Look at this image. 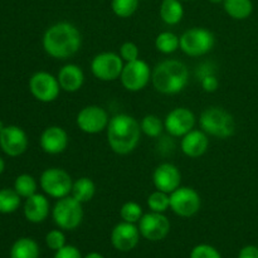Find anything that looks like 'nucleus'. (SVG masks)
I'll return each mask as SVG.
<instances>
[{
    "mask_svg": "<svg viewBox=\"0 0 258 258\" xmlns=\"http://www.w3.org/2000/svg\"><path fill=\"white\" fill-rule=\"evenodd\" d=\"M0 149L12 158L23 155L28 149V136L25 131L19 126H5L0 133Z\"/></svg>",
    "mask_w": 258,
    "mask_h": 258,
    "instance_id": "15",
    "label": "nucleus"
},
{
    "mask_svg": "<svg viewBox=\"0 0 258 258\" xmlns=\"http://www.w3.org/2000/svg\"><path fill=\"white\" fill-rule=\"evenodd\" d=\"M141 133L145 134L149 138H159L161 135L165 127H164V122L160 120V117L156 115H146L144 116L143 120L140 122Z\"/></svg>",
    "mask_w": 258,
    "mask_h": 258,
    "instance_id": "29",
    "label": "nucleus"
},
{
    "mask_svg": "<svg viewBox=\"0 0 258 258\" xmlns=\"http://www.w3.org/2000/svg\"><path fill=\"white\" fill-rule=\"evenodd\" d=\"M181 2H185V0H181Z\"/></svg>",
    "mask_w": 258,
    "mask_h": 258,
    "instance_id": "43",
    "label": "nucleus"
},
{
    "mask_svg": "<svg viewBox=\"0 0 258 258\" xmlns=\"http://www.w3.org/2000/svg\"><path fill=\"white\" fill-rule=\"evenodd\" d=\"M38 184L37 180L34 179V176H32L30 174H20L19 176H17L14 181V189L18 194H19L22 198H29L33 194L37 193Z\"/></svg>",
    "mask_w": 258,
    "mask_h": 258,
    "instance_id": "28",
    "label": "nucleus"
},
{
    "mask_svg": "<svg viewBox=\"0 0 258 258\" xmlns=\"http://www.w3.org/2000/svg\"><path fill=\"white\" fill-rule=\"evenodd\" d=\"M202 207L198 191L190 186H179L170 194V209L181 218L196 216Z\"/></svg>",
    "mask_w": 258,
    "mask_h": 258,
    "instance_id": "9",
    "label": "nucleus"
},
{
    "mask_svg": "<svg viewBox=\"0 0 258 258\" xmlns=\"http://www.w3.org/2000/svg\"><path fill=\"white\" fill-rule=\"evenodd\" d=\"M123 66L120 54L115 52H101L91 60V72L97 80L112 82L120 78Z\"/></svg>",
    "mask_w": 258,
    "mask_h": 258,
    "instance_id": "8",
    "label": "nucleus"
},
{
    "mask_svg": "<svg viewBox=\"0 0 258 258\" xmlns=\"http://www.w3.org/2000/svg\"><path fill=\"white\" fill-rule=\"evenodd\" d=\"M148 207L151 212L156 213H165L170 208V194L164 193L161 190H155L148 197Z\"/></svg>",
    "mask_w": 258,
    "mask_h": 258,
    "instance_id": "30",
    "label": "nucleus"
},
{
    "mask_svg": "<svg viewBox=\"0 0 258 258\" xmlns=\"http://www.w3.org/2000/svg\"><path fill=\"white\" fill-rule=\"evenodd\" d=\"M208 2H211V3H213V4H223V2L224 0H208Z\"/></svg>",
    "mask_w": 258,
    "mask_h": 258,
    "instance_id": "41",
    "label": "nucleus"
},
{
    "mask_svg": "<svg viewBox=\"0 0 258 258\" xmlns=\"http://www.w3.org/2000/svg\"><path fill=\"white\" fill-rule=\"evenodd\" d=\"M57 78L60 88L68 93H75L80 91L85 83V73L82 68L75 63H68L63 66L58 71Z\"/></svg>",
    "mask_w": 258,
    "mask_h": 258,
    "instance_id": "20",
    "label": "nucleus"
},
{
    "mask_svg": "<svg viewBox=\"0 0 258 258\" xmlns=\"http://www.w3.org/2000/svg\"><path fill=\"white\" fill-rule=\"evenodd\" d=\"M50 212L49 201L43 194H33L25 199L24 217L30 223H42L48 218Z\"/></svg>",
    "mask_w": 258,
    "mask_h": 258,
    "instance_id": "21",
    "label": "nucleus"
},
{
    "mask_svg": "<svg viewBox=\"0 0 258 258\" xmlns=\"http://www.w3.org/2000/svg\"><path fill=\"white\" fill-rule=\"evenodd\" d=\"M70 138L67 131L60 126H49L42 133L39 139V145L45 154L58 155L64 153L67 149Z\"/></svg>",
    "mask_w": 258,
    "mask_h": 258,
    "instance_id": "18",
    "label": "nucleus"
},
{
    "mask_svg": "<svg viewBox=\"0 0 258 258\" xmlns=\"http://www.w3.org/2000/svg\"><path fill=\"white\" fill-rule=\"evenodd\" d=\"M140 236V231L136 224L122 221L113 227L111 232V243L117 251L128 252L138 246Z\"/></svg>",
    "mask_w": 258,
    "mask_h": 258,
    "instance_id": "16",
    "label": "nucleus"
},
{
    "mask_svg": "<svg viewBox=\"0 0 258 258\" xmlns=\"http://www.w3.org/2000/svg\"><path fill=\"white\" fill-rule=\"evenodd\" d=\"M199 126L202 130L213 138L226 139L231 138L236 133V121L233 116L222 107H208L201 113Z\"/></svg>",
    "mask_w": 258,
    "mask_h": 258,
    "instance_id": "4",
    "label": "nucleus"
},
{
    "mask_svg": "<svg viewBox=\"0 0 258 258\" xmlns=\"http://www.w3.org/2000/svg\"><path fill=\"white\" fill-rule=\"evenodd\" d=\"M45 244L48 248L53 249V251H58L62 247L66 246V236L60 229H53L49 231L45 236Z\"/></svg>",
    "mask_w": 258,
    "mask_h": 258,
    "instance_id": "33",
    "label": "nucleus"
},
{
    "mask_svg": "<svg viewBox=\"0 0 258 258\" xmlns=\"http://www.w3.org/2000/svg\"><path fill=\"white\" fill-rule=\"evenodd\" d=\"M82 203L76 201L72 196L57 199L52 209V218L58 228L63 231H75L83 221Z\"/></svg>",
    "mask_w": 258,
    "mask_h": 258,
    "instance_id": "5",
    "label": "nucleus"
},
{
    "mask_svg": "<svg viewBox=\"0 0 258 258\" xmlns=\"http://www.w3.org/2000/svg\"><path fill=\"white\" fill-rule=\"evenodd\" d=\"M60 90L58 78L45 71L35 72L29 80L30 93L39 102H53L58 98Z\"/></svg>",
    "mask_w": 258,
    "mask_h": 258,
    "instance_id": "11",
    "label": "nucleus"
},
{
    "mask_svg": "<svg viewBox=\"0 0 258 258\" xmlns=\"http://www.w3.org/2000/svg\"><path fill=\"white\" fill-rule=\"evenodd\" d=\"M85 258H105V257H103L102 254L98 253V252H91V253H88Z\"/></svg>",
    "mask_w": 258,
    "mask_h": 258,
    "instance_id": "39",
    "label": "nucleus"
},
{
    "mask_svg": "<svg viewBox=\"0 0 258 258\" xmlns=\"http://www.w3.org/2000/svg\"><path fill=\"white\" fill-rule=\"evenodd\" d=\"M4 170H5V161H4V159L0 156V175L4 173Z\"/></svg>",
    "mask_w": 258,
    "mask_h": 258,
    "instance_id": "40",
    "label": "nucleus"
},
{
    "mask_svg": "<svg viewBox=\"0 0 258 258\" xmlns=\"http://www.w3.org/2000/svg\"><path fill=\"white\" fill-rule=\"evenodd\" d=\"M153 183L156 190L171 194L180 186L181 173L171 163H163L155 168L153 173Z\"/></svg>",
    "mask_w": 258,
    "mask_h": 258,
    "instance_id": "17",
    "label": "nucleus"
},
{
    "mask_svg": "<svg viewBox=\"0 0 258 258\" xmlns=\"http://www.w3.org/2000/svg\"><path fill=\"white\" fill-rule=\"evenodd\" d=\"M120 57L125 63L134 62V60L139 59L140 57V50L139 47L133 42H125L120 47Z\"/></svg>",
    "mask_w": 258,
    "mask_h": 258,
    "instance_id": "35",
    "label": "nucleus"
},
{
    "mask_svg": "<svg viewBox=\"0 0 258 258\" xmlns=\"http://www.w3.org/2000/svg\"><path fill=\"white\" fill-rule=\"evenodd\" d=\"M189 70L181 60L166 59L158 63L151 72V83L163 95H176L186 87Z\"/></svg>",
    "mask_w": 258,
    "mask_h": 258,
    "instance_id": "3",
    "label": "nucleus"
},
{
    "mask_svg": "<svg viewBox=\"0 0 258 258\" xmlns=\"http://www.w3.org/2000/svg\"><path fill=\"white\" fill-rule=\"evenodd\" d=\"M140 0H111V9L118 18H130L136 13Z\"/></svg>",
    "mask_w": 258,
    "mask_h": 258,
    "instance_id": "31",
    "label": "nucleus"
},
{
    "mask_svg": "<svg viewBox=\"0 0 258 258\" xmlns=\"http://www.w3.org/2000/svg\"><path fill=\"white\" fill-rule=\"evenodd\" d=\"M190 258H222L218 249L211 244H198L190 252Z\"/></svg>",
    "mask_w": 258,
    "mask_h": 258,
    "instance_id": "34",
    "label": "nucleus"
},
{
    "mask_svg": "<svg viewBox=\"0 0 258 258\" xmlns=\"http://www.w3.org/2000/svg\"><path fill=\"white\" fill-rule=\"evenodd\" d=\"M4 127H5V125H4V122H3L2 120H0V133H2L3 130H4Z\"/></svg>",
    "mask_w": 258,
    "mask_h": 258,
    "instance_id": "42",
    "label": "nucleus"
},
{
    "mask_svg": "<svg viewBox=\"0 0 258 258\" xmlns=\"http://www.w3.org/2000/svg\"><path fill=\"white\" fill-rule=\"evenodd\" d=\"M106 134L111 150L118 155H127L140 143V122L127 113H118L110 118Z\"/></svg>",
    "mask_w": 258,
    "mask_h": 258,
    "instance_id": "2",
    "label": "nucleus"
},
{
    "mask_svg": "<svg viewBox=\"0 0 258 258\" xmlns=\"http://www.w3.org/2000/svg\"><path fill=\"white\" fill-rule=\"evenodd\" d=\"M197 117L193 111L186 107H175L165 116L164 127L169 135L183 138L194 128Z\"/></svg>",
    "mask_w": 258,
    "mask_h": 258,
    "instance_id": "14",
    "label": "nucleus"
},
{
    "mask_svg": "<svg viewBox=\"0 0 258 258\" xmlns=\"http://www.w3.org/2000/svg\"><path fill=\"white\" fill-rule=\"evenodd\" d=\"M143 208L136 202H126L120 209L121 219L123 222H128V223H139V221L143 218Z\"/></svg>",
    "mask_w": 258,
    "mask_h": 258,
    "instance_id": "32",
    "label": "nucleus"
},
{
    "mask_svg": "<svg viewBox=\"0 0 258 258\" xmlns=\"http://www.w3.org/2000/svg\"><path fill=\"white\" fill-rule=\"evenodd\" d=\"M160 19L168 25H176L184 17V7L181 0H163L159 9Z\"/></svg>",
    "mask_w": 258,
    "mask_h": 258,
    "instance_id": "22",
    "label": "nucleus"
},
{
    "mask_svg": "<svg viewBox=\"0 0 258 258\" xmlns=\"http://www.w3.org/2000/svg\"><path fill=\"white\" fill-rule=\"evenodd\" d=\"M10 258H39V246L34 239L23 237L12 246Z\"/></svg>",
    "mask_w": 258,
    "mask_h": 258,
    "instance_id": "25",
    "label": "nucleus"
},
{
    "mask_svg": "<svg viewBox=\"0 0 258 258\" xmlns=\"http://www.w3.org/2000/svg\"><path fill=\"white\" fill-rule=\"evenodd\" d=\"M238 258H258V247L252 246V244L243 247L239 251Z\"/></svg>",
    "mask_w": 258,
    "mask_h": 258,
    "instance_id": "38",
    "label": "nucleus"
},
{
    "mask_svg": "<svg viewBox=\"0 0 258 258\" xmlns=\"http://www.w3.org/2000/svg\"><path fill=\"white\" fill-rule=\"evenodd\" d=\"M96 193V184L88 176H82V178H78L77 180L73 181L72 185V191H71V196L78 201L80 203L85 204L88 202L92 201V198L95 197Z\"/></svg>",
    "mask_w": 258,
    "mask_h": 258,
    "instance_id": "23",
    "label": "nucleus"
},
{
    "mask_svg": "<svg viewBox=\"0 0 258 258\" xmlns=\"http://www.w3.org/2000/svg\"><path fill=\"white\" fill-rule=\"evenodd\" d=\"M110 117L105 108L97 105H90L83 107L76 117V123L82 133L88 135H96L107 128Z\"/></svg>",
    "mask_w": 258,
    "mask_h": 258,
    "instance_id": "12",
    "label": "nucleus"
},
{
    "mask_svg": "<svg viewBox=\"0 0 258 258\" xmlns=\"http://www.w3.org/2000/svg\"><path fill=\"white\" fill-rule=\"evenodd\" d=\"M53 258H82L80 249L75 246H67L62 247L60 249L55 251V254Z\"/></svg>",
    "mask_w": 258,
    "mask_h": 258,
    "instance_id": "37",
    "label": "nucleus"
},
{
    "mask_svg": "<svg viewBox=\"0 0 258 258\" xmlns=\"http://www.w3.org/2000/svg\"><path fill=\"white\" fill-rule=\"evenodd\" d=\"M209 148V138L203 130H191L181 138V153L190 159L203 156Z\"/></svg>",
    "mask_w": 258,
    "mask_h": 258,
    "instance_id": "19",
    "label": "nucleus"
},
{
    "mask_svg": "<svg viewBox=\"0 0 258 258\" xmlns=\"http://www.w3.org/2000/svg\"><path fill=\"white\" fill-rule=\"evenodd\" d=\"M214 43V34L206 28H190L180 35V49L189 57H201L207 54L213 49Z\"/></svg>",
    "mask_w": 258,
    "mask_h": 258,
    "instance_id": "6",
    "label": "nucleus"
},
{
    "mask_svg": "<svg viewBox=\"0 0 258 258\" xmlns=\"http://www.w3.org/2000/svg\"><path fill=\"white\" fill-rule=\"evenodd\" d=\"M155 48L163 54H171L180 48V37L173 32H161L155 38Z\"/></svg>",
    "mask_w": 258,
    "mask_h": 258,
    "instance_id": "26",
    "label": "nucleus"
},
{
    "mask_svg": "<svg viewBox=\"0 0 258 258\" xmlns=\"http://www.w3.org/2000/svg\"><path fill=\"white\" fill-rule=\"evenodd\" d=\"M151 72L148 63L143 59H136L134 62L125 63L120 81L123 88L130 92H139L144 90L151 81Z\"/></svg>",
    "mask_w": 258,
    "mask_h": 258,
    "instance_id": "10",
    "label": "nucleus"
},
{
    "mask_svg": "<svg viewBox=\"0 0 258 258\" xmlns=\"http://www.w3.org/2000/svg\"><path fill=\"white\" fill-rule=\"evenodd\" d=\"M39 184L42 190L48 197L54 199H60L67 196H71L73 180L72 176L64 169L49 168L45 169L42 173Z\"/></svg>",
    "mask_w": 258,
    "mask_h": 258,
    "instance_id": "7",
    "label": "nucleus"
},
{
    "mask_svg": "<svg viewBox=\"0 0 258 258\" xmlns=\"http://www.w3.org/2000/svg\"><path fill=\"white\" fill-rule=\"evenodd\" d=\"M139 231L145 239L151 242H158L165 238L170 232V221L164 213H150L144 214L143 218L139 221Z\"/></svg>",
    "mask_w": 258,
    "mask_h": 258,
    "instance_id": "13",
    "label": "nucleus"
},
{
    "mask_svg": "<svg viewBox=\"0 0 258 258\" xmlns=\"http://www.w3.org/2000/svg\"><path fill=\"white\" fill-rule=\"evenodd\" d=\"M224 12L234 20H244L253 12L252 0H224Z\"/></svg>",
    "mask_w": 258,
    "mask_h": 258,
    "instance_id": "24",
    "label": "nucleus"
},
{
    "mask_svg": "<svg viewBox=\"0 0 258 258\" xmlns=\"http://www.w3.org/2000/svg\"><path fill=\"white\" fill-rule=\"evenodd\" d=\"M22 197L15 191V189L4 188L0 190V213L10 214L18 211L20 207Z\"/></svg>",
    "mask_w": 258,
    "mask_h": 258,
    "instance_id": "27",
    "label": "nucleus"
},
{
    "mask_svg": "<svg viewBox=\"0 0 258 258\" xmlns=\"http://www.w3.org/2000/svg\"><path fill=\"white\" fill-rule=\"evenodd\" d=\"M43 49L54 59H67L82 47V34L75 24L58 22L50 25L43 34Z\"/></svg>",
    "mask_w": 258,
    "mask_h": 258,
    "instance_id": "1",
    "label": "nucleus"
},
{
    "mask_svg": "<svg viewBox=\"0 0 258 258\" xmlns=\"http://www.w3.org/2000/svg\"><path fill=\"white\" fill-rule=\"evenodd\" d=\"M199 81H201V86L203 88V91H206L208 93L216 92L219 87V81L214 73H209V75L203 76L202 78H199Z\"/></svg>",
    "mask_w": 258,
    "mask_h": 258,
    "instance_id": "36",
    "label": "nucleus"
}]
</instances>
